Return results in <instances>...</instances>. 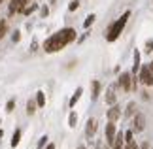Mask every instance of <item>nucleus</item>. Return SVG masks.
Segmentation results:
<instances>
[{"label":"nucleus","instance_id":"10","mask_svg":"<svg viewBox=\"0 0 153 149\" xmlns=\"http://www.w3.org/2000/svg\"><path fill=\"white\" fill-rule=\"evenodd\" d=\"M95 132H97V119H89V121H87L85 134H87V136H93Z\"/></svg>","mask_w":153,"mask_h":149},{"label":"nucleus","instance_id":"14","mask_svg":"<svg viewBox=\"0 0 153 149\" xmlns=\"http://www.w3.org/2000/svg\"><path fill=\"white\" fill-rule=\"evenodd\" d=\"M34 111H36V102H34V100H28V104H27V113H28V115H32Z\"/></svg>","mask_w":153,"mask_h":149},{"label":"nucleus","instance_id":"27","mask_svg":"<svg viewBox=\"0 0 153 149\" xmlns=\"http://www.w3.org/2000/svg\"><path fill=\"white\" fill-rule=\"evenodd\" d=\"M128 140H132V132H131V130L125 132V142H128Z\"/></svg>","mask_w":153,"mask_h":149},{"label":"nucleus","instance_id":"19","mask_svg":"<svg viewBox=\"0 0 153 149\" xmlns=\"http://www.w3.org/2000/svg\"><path fill=\"white\" fill-rule=\"evenodd\" d=\"M36 104L42 108V106L45 104V98H44V93H38V96H36Z\"/></svg>","mask_w":153,"mask_h":149},{"label":"nucleus","instance_id":"1","mask_svg":"<svg viewBox=\"0 0 153 149\" xmlns=\"http://www.w3.org/2000/svg\"><path fill=\"white\" fill-rule=\"evenodd\" d=\"M74 40H76V30L74 28H62V30L55 32L53 36H49L44 42V49L48 53L61 51L62 47H66L70 42H74Z\"/></svg>","mask_w":153,"mask_h":149},{"label":"nucleus","instance_id":"11","mask_svg":"<svg viewBox=\"0 0 153 149\" xmlns=\"http://www.w3.org/2000/svg\"><path fill=\"white\" fill-rule=\"evenodd\" d=\"M81 93H83V91H81V87H79V89H76L74 96L70 98V108H74V106H76V102H78V100H79V96H81Z\"/></svg>","mask_w":153,"mask_h":149},{"label":"nucleus","instance_id":"24","mask_svg":"<svg viewBox=\"0 0 153 149\" xmlns=\"http://www.w3.org/2000/svg\"><path fill=\"white\" fill-rule=\"evenodd\" d=\"M93 21H95V15H89V17H87V21H85V27L93 25Z\"/></svg>","mask_w":153,"mask_h":149},{"label":"nucleus","instance_id":"33","mask_svg":"<svg viewBox=\"0 0 153 149\" xmlns=\"http://www.w3.org/2000/svg\"><path fill=\"white\" fill-rule=\"evenodd\" d=\"M0 2H2V0H0Z\"/></svg>","mask_w":153,"mask_h":149},{"label":"nucleus","instance_id":"5","mask_svg":"<svg viewBox=\"0 0 153 149\" xmlns=\"http://www.w3.org/2000/svg\"><path fill=\"white\" fill-rule=\"evenodd\" d=\"M119 85H121L123 91H131V89H132V77H131V74H128V72H125V74L119 76Z\"/></svg>","mask_w":153,"mask_h":149},{"label":"nucleus","instance_id":"21","mask_svg":"<svg viewBox=\"0 0 153 149\" xmlns=\"http://www.w3.org/2000/svg\"><path fill=\"white\" fill-rule=\"evenodd\" d=\"M76 121H78L76 113H70V127H76Z\"/></svg>","mask_w":153,"mask_h":149},{"label":"nucleus","instance_id":"23","mask_svg":"<svg viewBox=\"0 0 153 149\" xmlns=\"http://www.w3.org/2000/svg\"><path fill=\"white\" fill-rule=\"evenodd\" d=\"M45 142H48V136H44V138H42V140L38 142V149H42V147L45 145Z\"/></svg>","mask_w":153,"mask_h":149},{"label":"nucleus","instance_id":"7","mask_svg":"<svg viewBox=\"0 0 153 149\" xmlns=\"http://www.w3.org/2000/svg\"><path fill=\"white\" fill-rule=\"evenodd\" d=\"M115 134H117V132H115V125H114V123L110 121L108 125H106V142H108L110 145H111V142H114Z\"/></svg>","mask_w":153,"mask_h":149},{"label":"nucleus","instance_id":"32","mask_svg":"<svg viewBox=\"0 0 153 149\" xmlns=\"http://www.w3.org/2000/svg\"><path fill=\"white\" fill-rule=\"evenodd\" d=\"M79 149H85V147H79Z\"/></svg>","mask_w":153,"mask_h":149},{"label":"nucleus","instance_id":"12","mask_svg":"<svg viewBox=\"0 0 153 149\" xmlns=\"http://www.w3.org/2000/svg\"><path fill=\"white\" fill-rule=\"evenodd\" d=\"M106 102H108V104L115 102V91H114V89H108V93H106Z\"/></svg>","mask_w":153,"mask_h":149},{"label":"nucleus","instance_id":"15","mask_svg":"<svg viewBox=\"0 0 153 149\" xmlns=\"http://www.w3.org/2000/svg\"><path fill=\"white\" fill-rule=\"evenodd\" d=\"M6 32H8V23H6V21H0V40L6 36Z\"/></svg>","mask_w":153,"mask_h":149},{"label":"nucleus","instance_id":"3","mask_svg":"<svg viewBox=\"0 0 153 149\" xmlns=\"http://www.w3.org/2000/svg\"><path fill=\"white\" fill-rule=\"evenodd\" d=\"M27 4H28V0H11V2H10V8H8L10 15H13V13H19V11H23V10L27 8Z\"/></svg>","mask_w":153,"mask_h":149},{"label":"nucleus","instance_id":"13","mask_svg":"<svg viewBox=\"0 0 153 149\" xmlns=\"http://www.w3.org/2000/svg\"><path fill=\"white\" fill-rule=\"evenodd\" d=\"M19 140H21V130L17 128L15 132H13V138H11V147H17V144H19Z\"/></svg>","mask_w":153,"mask_h":149},{"label":"nucleus","instance_id":"9","mask_svg":"<svg viewBox=\"0 0 153 149\" xmlns=\"http://www.w3.org/2000/svg\"><path fill=\"white\" fill-rule=\"evenodd\" d=\"M123 138H125V134L117 132L115 138H114V142H111V147H114V149H123V142H125Z\"/></svg>","mask_w":153,"mask_h":149},{"label":"nucleus","instance_id":"20","mask_svg":"<svg viewBox=\"0 0 153 149\" xmlns=\"http://www.w3.org/2000/svg\"><path fill=\"white\" fill-rule=\"evenodd\" d=\"M136 113V104H128V108H127V115H134Z\"/></svg>","mask_w":153,"mask_h":149},{"label":"nucleus","instance_id":"4","mask_svg":"<svg viewBox=\"0 0 153 149\" xmlns=\"http://www.w3.org/2000/svg\"><path fill=\"white\" fill-rule=\"evenodd\" d=\"M140 81H142L144 85H149V87H153V74L149 72V68H148V66L140 68Z\"/></svg>","mask_w":153,"mask_h":149},{"label":"nucleus","instance_id":"17","mask_svg":"<svg viewBox=\"0 0 153 149\" xmlns=\"http://www.w3.org/2000/svg\"><path fill=\"white\" fill-rule=\"evenodd\" d=\"M140 70V53L136 51L134 53V72H138Z\"/></svg>","mask_w":153,"mask_h":149},{"label":"nucleus","instance_id":"25","mask_svg":"<svg viewBox=\"0 0 153 149\" xmlns=\"http://www.w3.org/2000/svg\"><path fill=\"white\" fill-rule=\"evenodd\" d=\"M34 10H36V6H28V8H25V10H23V11H25V13L28 15V13H32Z\"/></svg>","mask_w":153,"mask_h":149},{"label":"nucleus","instance_id":"8","mask_svg":"<svg viewBox=\"0 0 153 149\" xmlns=\"http://www.w3.org/2000/svg\"><path fill=\"white\" fill-rule=\"evenodd\" d=\"M119 117H121V110L117 108V106H111V108L108 110V119H110L111 123H115Z\"/></svg>","mask_w":153,"mask_h":149},{"label":"nucleus","instance_id":"30","mask_svg":"<svg viewBox=\"0 0 153 149\" xmlns=\"http://www.w3.org/2000/svg\"><path fill=\"white\" fill-rule=\"evenodd\" d=\"M45 149H55V145H53V144H49V145L45 147Z\"/></svg>","mask_w":153,"mask_h":149},{"label":"nucleus","instance_id":"28","mask_svg":"<svg viewBox=\"0 0 153 149\" xmlns=\"http://www.w3.org/2000/svg\"><path fill=\"white\" fill-rule=\"evenodd\" d=\"M148 68H149V72L153 74V62H149V64H148Z\"/></svg>","mask_w":153,"mask_h":149},{"label":"nucleus","instance_id":"31","mask_svg":"<svg viewBox=\"0 0 153 149\" xmlns=\"http://www.w3.org/2000/svg\"><path fill=\"white\" fill-rule=\"evenodd\" d=\"M2 136H4V132H2V130H0V138H2Z\"/></svg>","mask_w":153,"mask_h":149},{"label":"nucleus","instance_id":"6","mask_svg":"<svg viewBox=\"0 0 153 149\" xmlns=\"http://www.w3.org/2000/svg\"><path fill=\"white\" fill-rule=\"evenodd\" d=\"M132 125H134V130H136V132H142L144 127H146V117H144V113H134Z\"/></svg>","mask_w":153,"mask_h":149},{"label":"nucleus","instance_id":"29","mask_svg":"<svg viewBox=\"0 0 153 149\" xmlns=\"http://www.w3.org/2000/svg\"><path fill=\"white\" fill-rule=\"evenodd\" d=\"M140 149H149V145H148V144H144V145L140 147Z\"/></svg>","mask_w":153,"mask_h":149},{"label":"nucleus","instance_id":"16","mask_svg":"<svg viewBox=\"0 0 153 149\" xmlns=\"http://www.w3.org/2000/svg\"><path fill=\"white\" fill-rule=\"evenodd\" d=\"M98 93H100V83H98V81H93V98H97Z\"/></svg>","mask_w":153,"mask_h":149},{"label":"nucleus","instance_id":"18","mask_svg":"<svg viewBox=\"0 0 153 149\" xmlns=\"http://www.w3.org/2000/svg\"><path fill=\"white\" fill-rule=\"evenodd\" d=\"M123 149H138V145H136L134 140H128V142H125V147H123Z\"/></svg>","mask_w":153,"mask_h":149},{"label":"nucleus","instance_id":"22","mask_svg":"<svg viewBox=\"0 0 153 149\" xmlns=\"http://www.w3.org/2000/svg\"><path fill=\"white\" fill-rule=\"evenodd\" d=\"M78 6H79V2H78V0H74V2H70V11L78 10Z\"/></svg>","mask_w":153,"mask_h":149},{"label":"nucleus","instance_id":"2","mask_svg":"<svg viewBox=\"0 0 153 149\" xmlns=\"http://www.w3.org/2000/svg\"><path fill=\"white\" fill-rule=\"evenodd\" d=\"M128 17H131V11H125L119 19H117L114 25H111L110 28H108V34H106V40L108 42H115L117 38H119V34L123 32V28H125V25H127V21H128Z\"/></svg>","mask_w":153,"mask_h":149},{"label":"nucleus","instance_id":"26","mask_svg":"<svg viewBox=\"0 0 153 149\" xmlns=\"http://www.w3.org/2000/svg\"><path fill=\"white\" fill-rule=\"evenodd\" d=\"M13 100H10V102H8V106H6V110H8V111H11V110H13Z\"/></svg>","mask_w":153,"mask_h":149}]
</instances>
